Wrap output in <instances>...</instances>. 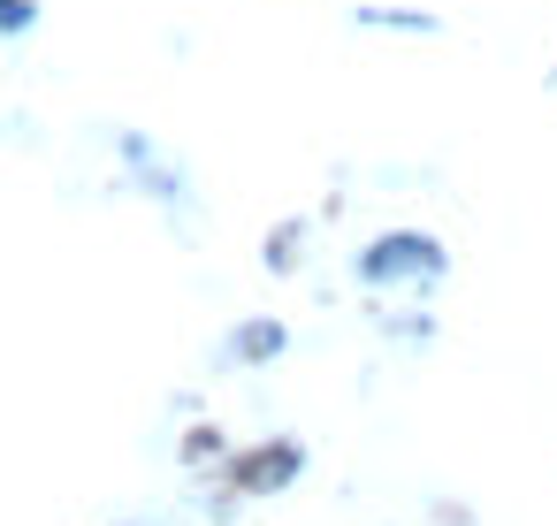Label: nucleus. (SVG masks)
Returning <instances> with one entry per match:
<instances>
[{
	"label": "nucleus",
	"instance_id": "obj_1",
	"mask_svg": "<svg viewBox=\"0 0 557 526\" xmlns=\"http://www.w3.org/2000/svg\"><path fill=\"white\" fill-rule=\"evenodd\" d=\"M351 267H359L367 290H405V283H443L450 275V252L428 229H382V237H367V252Z\"/></svg>",
	"mask_w": 557,
	"mask_h": 526
},
{
	"label": "nucleus",
	"instance_id": "obj_2",
	"mask_svg": "<svg viewBox=\"0 0 557 526\" xmlns=\"http://www.w3.org/2000/svg\"><path fill=\"white\" fill-rule=\"evenodd\" d=\"M230 473H237V496H275V488H290V480L306 473V450L283 435V442H260V450H245Z\"/></svg>",
	"mask_w": 557,
	"mask_h": 526
},
{
	"label": "nucleus",
	"instance_id": "obj_3",
	"mask_svg": "<svg viewBox=\"0 0 557 526\" xmlns=\"http://www.w3.org/2000/svg\"><path fill=\"white\" fill-rule=\"evenodd\" d=\"M290 351V328L283 321H237L230 328V359L237 366H268V359H283Z\"/></svg>",
	"mask_w": 557,
	"mask_h": 526
},
{
	"label": "nucleus",
	"instance_id": "obj_4",
	"mask_svg": "<svg viewBox=\"0 0 557 526\" xmlns=\"http://www.w3.org/2000/svg\"><path fill=\"white\" fill-rule=\"evenodd\" d=\"M351 24L359 32H412V39H435L443 32V16H428V9H359Z\"/></svg>",
	"mask_w": 557,
	"mask_h": 526
},
{
	"label": "nucleus",
	"instance_id": "obj_5",
	"mask_svg": "<svg viewBox=\"0 0 557 526\" xmlns=\"http://www.w3.org/2000/svg\"><path fill=\"white\" fill-rule=\"evenodd\" d=\"M298 245H306V222H283L268 245H260V260H268V275H290L298 267Z\"/></svg>",
	"mask_w": 557,
	"mask_h": 526
},
{
	"label": "nucleus",
	"instance_id": "obj_6",
	"mask_svg": "<svg viewBox=\"0 0 557 526\" xmlns=\"http://www.w3.org/2000/svg\"><path fill=\"white\" fill-rule=\"evenodd\" d=\"M382 336H412V343H428L435 321H428V313H397V321H389V313H382Z\"/></svg>",
	"mask_w": 557,
	"mask_h": 526
},
{
	"label": "nucleus",
	"instance_id": "obj_7",
	"mask_svg": "<svg viewBox=\"0 0 557 526\" xmlns=\"http://www.w3.org/2000/svg\"><path fill=\"white\" fill-rule=\"evenodd\" d=\"M0 32H32V0H0Z\"/></svg>",
	"mask_w": 557,
	"mask_h": 526
},
{
	"label": "nucleus",
	"instance_id": "obj_8",
	"mask_svg": "<svg viewBox=\"0 0 557 526\" xmlns=\"http://www.w3.org/2000/svg\"><path fill=\"white\" fill-rule=\"evenodd\" d=\"M184 458H222V435H214V427H191V442H184Z\"/></svg>",
	"mask_w": 557,
	"mask_h": 526
},
{
	"label": "nucleus",
	"instance_id": "obj_9",
	"mask_svg": "<svg viewBox=\"0 0 557 526\" xmlns=\"http://www.w3.org/2000/svg\"><path fill=\"white\" fill-rule=\"evenodd\" d=\"M549 77H557V70H549Z\"/></svg>",
	"mask_w": 557,
	"mask_h": 526
}]
</instances>
